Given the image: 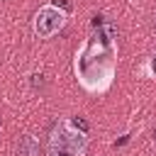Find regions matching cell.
<instances>
[{"label":"cell","instance_id":"cell-1","mask_svg":"<svg viewBox=\"0 0 156 156\" xmlns=\"http://www.w3.org/2000/svg\"><path fill=\"white\" fill-rule=\"evenodd\" d=\"M78 85L90 95H102L112 88L117 73V27L105 17H95L90 34L73 56Z\"/></svg>","mask_w":156,"mask_h":156},{"label":"cell","instance_id":"cell-2","mask_svg":"<svg viewBox=\"0 0 156 156\" xmlns=\"http://www.w3.org/2000/svg\"><path fill=\"white\" fill-rule=\"evenodd\" d=\"M88 136L73 119H58L46 141V156H85Z\"/></svg>","mask_w":156,"mask_h":156},{"label":"cell","instance_id":"cell-3","mask_svg":"<svg viewBox=\"0 0 156 156\" xmlns=\"http://www.w3.org/2000/svg\"><path fill=\"white\" fill-rule=\"evenodd\" d=\"M68 20V10L58 7L56 2H49V5H41L37 12H34V20H32V29L39 39H51L54 34H58L63 29Z\"/></svg>","mask_w":156,"mask_h":156},{"label":"cell","instance_id":"cell-4","mask_svg":"<svg viewBox=\"0 0 156 156\" xmlns=\"http://www.w3.org/2000/svg\"><path fill=\"white\" fill-rule=\"evenodd\" d=\"M39 154V144L32 134H22L15 141V156H37Z\"/></svg>","mask_w":156,"mask_h":156},{"label":"cell","instance_id":"cell-5","mask_svg":"<svg viewBox=\"0 0 156 156\" xmlns=\"http://www.w3.org/2000/svg\"><path fill=\"white\" fill-rule=\"evenodd\" d=\"M146 73H149V76H154V78H156V54H154V56H151V58H149V63H146Z\"/></svg>","mask_w":156,"mask_h":156},{"label":"cell","instance_id":"cell-6","mask_svg":"<svg viewBox=\"0 0 156 156\" xmlns=\"http://www.w3.org/2000/svg\"><path fill=\"white\" fill-rule=\"evenodd\" d=\"M151 27H154V32H156V10H154V15H151Z\"/></svg>","mask_w":156,"mask_h":156},{"label":"cell","instance_id":"cell-7","mask_svg":"<svg viewBox=\"0 0 156 156\" xmlns=\"http://www.w3.org/2000/svg\"><path fill=\"white\" fill-rule=\"evenodd\" d=\"M154 139H156V132H154Z\"/></svg>","mask_w":156,"mask_h":156}]
</instances>
